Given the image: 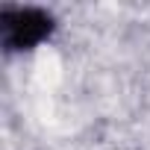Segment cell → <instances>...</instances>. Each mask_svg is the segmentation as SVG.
I'll return each instance as SVG.
<instances>
[{
	"instance_id": "1",
	"label": "cell",
	"mask_w": 150,
	"mask_h": 150,
	"mask_svg": "<svg viewBox=\"0 0 150 150\" xmlns=\"http://www.w3.org/2000/svg\"><path fill=\"white\" fill-rule=\"evenodd\" d=\"M0 27H3V41L12 50H33L50 35L53 21L41 9L15 6V9H6L0 15Z\"/></svg>"
}]
</instances>
